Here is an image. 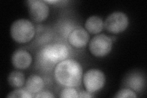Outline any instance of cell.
I'll return each instance as SVG.
<instances>
[{
	"mask_svg": "<svg viewBox=\"0 0 147 98\" xmlns=\"http://www.w3.org/2000/svg\"><path fill=\"white\" fill-rule=\"evenodd\" d=\"M85 28L91 34H98L103 30L104 22L99 17L91 16L86 20Z\"/></svg>",
	"mask_w": 147,
	"mask_h": 98,
	"instance_id": "obj_11",
	"label": "cell"
},
{
	"mask_svg": "<svg viewBox=\"0 0 147 98\" xmlns=\"http://www.w3.org/2000/svg\"><path fill=\"white\" fill-rule=\"evenodd\" d=\"M90 36L85 30L79 28L74 30L69 35V43L76 48H82L88 44Z\"/></svg>",
	"mask_w": 147,
	"mask_h": 98,
	"instance_id": "obj_9",
	"label": "cell"
},
{
	"mask_svg": "<svg viewBox=\"0 0 147 98\" xmlns=\"http://www.w3.org/2000/svg\"><path fill=\"white\" fill-rule=\"evenodd\" d=\"M55 77L61 85L67 87L79 86L82 77L83 69L80 64L74 59H64L55 69Z\"/></svg>",
	"mask_w": 147,
	"mask_h": 98,
	"instance_id": "obj_1",
	"label": "cell"
},
{
	"mask_svg": "<svg viewBox=\"0 0 147 98\" xmlns=\"http://www.w3.org/2000/svg\"><path fill=\"white\" fill-rule=\"evenodd\" d=\"M69 55L67 47L63 44H55L45 46L42 50V56L49 62L57 63L66 59Z\"/></svg>",
	"mask_w": 147,
	"mask_h": 98,
	"instance_id": "obj_6",
	"label": "cell"
},
{
	"mask_svg": "<svg viewBox=\"0 0 147 98\" xmlns=\"http://www.w3.org/2000/svg\"><path fill=\"white\" fill-rule=\"evenodd\" d=\"M11 34L17 43H26L33 38L35 29L30 20L22 18L13 22L11 27Z\"/></svg>",
	"mask_w": 147,
	"mask_h": 98,
	"instance_id": "obj_2",
	"label": "cell"
},
{
	"mask_svg": "<svg viewBox=\"0 0 147 98\" xmlns=\"http://www.w3.org/2000/svg\"><path fill=\"white\" fill-rule=\"evenodd\" d=\"M129 25V19L125 13L115 12L109 15L105 20L104 26L109 32L118 34L125 31Z\"/></svg>",
	"mask_w": 147,
	"mask_h": 98,
	"instance_id": "obj_3",
	"label": "cell"
},
{
	"mask_svg": "<svg viewBox=\"0 0 147 98\" xmlns=\"http://www.w3.org/2000/svg\"><path fill=\"white\" fill-rule=\"evenodd\" d=\"M32 95L28 91L23 89L16 90L9 93L7 97H22V98H31Z\"/></svg>",
	"mask_w": 147,
	"mask_h": 98,
	"instance_id": "obj_13",
	"label": "cell"
},
{
	"mask_svg": "<svg viewBox=\"0 0 147 98\" xmlns=\"http://www.w3.org/2000/svg\"><path fill=\"white\" fill-rule=\"evenodd\" d=\"M35 97H47V98H52L55 97L54 95L52 94L51 92L47 91H45L43 92H41L39 93H38V95H36L34 96Z\"/></svg>",
	"mask_w": 147,
	"mask_h": 98,
	"instance_id": "obj_16",
	"label": "cell"
},
{
	"mask_svg": "<svg viewBox=\"0 0 147 98\" xmlns=\"http://www.w3.org/2000/svg\"><path fill=\"white\" fill-rule=\"evenodd\" d=\"M112 48V41L107 36L101 34L95 36L90 42V52L98 57L108 55Z\"/></svg>",
	"mask_w": 147,
	"mask_h": 98,
	"instance_id": "obj_4",
	"label": "cell"
},
{
	"mask_svg": "<svg viewBox=\"0 0 147 98\" xmlns=\"http://www.w3.org/2000/svg\"><path fill=\"white\" fill-rule=\"evenodd\" d=\"M93 96L91 95V93L88 91H82L79 93V97H86V98H90V97H93Z\"/></svg>",
	"mask_w": 147,
	"mask_h": 98,
	"instance_id": "obj_17",
	"label": "cell"
},
{
	"mask_svg": "<svg viewBox=\"0 0 147 98\" xmlns=\"http://www.w3.org/2000/svg\"><path fill=\"white\" fill-rule=\"evenodd\" d=\"M27 3L30 16L33 20L40 22L48 17L49 8L45 1L40 0H30Z\"/></svg>",
	"mask_w": 147,
	"mask_h": 98,
	"instance_id": "obj_7",
	"label": "cell"
},
{
	"mask_svg": "<svg viewBox=\"0 0 147 98\" xmlns=\"http://www.w3.org/2000/svg\"><path fill=\"white\" fill-rule=\"evenodd\" d=\"M45 2L50 3H55L58 2V1H56V0H53V1H45Z\"/></svg>",
	"mask_w": 147,
	"mask_h": 98,
	"instance_id": "obj_18",
	"label": "cell"
},
{
	"mask_svg": "<svg viewBox=\"0 0 147 98\" xmlns=\"http://www.w3.org/2000/svg\"><path fill=\"white\" fill-rule=\"evenodd\" d=\"M31 62V55L26 50H17L12 55V63L17 69H25L30 66Z\"/></svg>",
	"mask_w": 147,
	"mask_h": 98,
	"instance_id": "obj_8",
	"label": "cell"
},
{
	"mask_svg": "<svg viewBox=\"0 0 147 98\" xmlns=\"http://www.w3.org/2000/svg\"><path fill=\"white\" fill-rule=\"evenodd\" d=\"M105 83L104 74L98 69H90L84 76V83L86 91L90 93L100 90Z\"/></svg>",
	"mask_w": 147,
	"mask_h": 98,
	"instance_id": "obj_5",
	"label": "cell"
},
{
	"mask_svg": "<svg viewBox=\"0 0 147 98\" xmlns=\"http://www.w3.org/2000/svg\"><path fill=\"white\" fill-rule=\"evenodd\" d=\"M8 82L13 88L22 87L25 83V76L20 71H13L9 75Z\"/></svg>",
	"mask_w": 147,
	"mask_h": 98,
	"instance_id": "obj_12",
	"label": "cell"
},
{
	"mask_svg": "<svg viewBox=\"0 0 147 98\" xmlns=\"http://www.w3.org/2000/svg\"><path fill=\"white\" fill-rule=\"evenodd\" d=\"M44 82L42 78L38 75H31L26 82V90L31 93H38L43 89Z\"/></svg>",
	"mask_w": 147,
	"mask_h": 98,
	"instance_id": "obj_10",
	"label": "cell"
},
{
	"mask_svg": "<svg viewBox=\"0 0 147 98\" xmlns=\"http://www.w3.org/2000/svg\"><path fill=\"white\" fill-rule=\"evenodd\" d=\"M115 97L127 98V97H137V95L134 91L129 89H122L117 93Z\"/></svg>",
	"mask_w": 147,
	"mask_h": 98,
	"instance_id": "obj_15",
	"label": "cell"
},
{
	"mask_svg": "<svg viewBox=\"0 0 147 98\" xmlns=\"http://www.w3.org/2000/svg\"><path fill=\"white\" fill-rule=\"evenodd\" d=\"M61 97H79V94L77 90L72 87H67L63 89L61 93Z\"/></svg>",
	"mask_w": 147,
	"mask_h": 98,
	"instance_id": "obj_14",
	"label": "cell"
}]
</instances>
